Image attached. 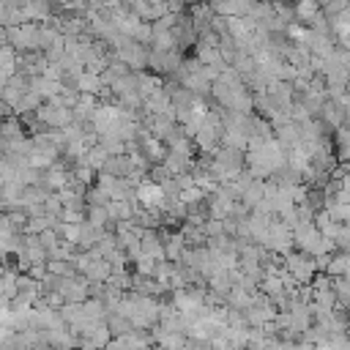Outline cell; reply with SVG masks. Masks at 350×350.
Instances as JSON below:
<instances>
[{"mask_svg": "<svg viewBox=\"0 0 350 350\" xmlns=\"http://www.w3.org/2000/svg\"><path fill=\"white\" fill-rule=\"evenodd\" d=\"M287 268H290V273H295V279H298V282H306V279H309V273H312V265H309V262L304 265V260H301V257H290Z\"/></svg>", "mask_w": 350, "mask_h": 350, "instance_id": "3", "label": "cell"}, {"mask_svg": "<svg viewBox=\"0 0 350 350\" xmlns=\"http://www.w3.org/2000/svg\"><path fill=\"white\" fill-rule=\"evenodd\" d=\"M101 350H129V345H126L123 339H109V342H107Z\"/></svg>", "mask_w": 350, "mask_h": 350, "instance_id": "4", "label": "cell"}, {"mask_svg": "<svg viewBox=\"0 0 350 350\" xmlns=\"http://www.w3.org/2000/svg\"><path fill=\"white\" fill-rule=\"evenodd\" d=\"M104 323H107V328H109L112 339H120V336H126V334H131V331H134L131 320H129L126 314H120V312H109Z\"/></svg>", "mask_w": 350, "mask_h": 350, "instance_id": "2", "label": "cell"}, {"mask_svg": "<svg viewBox=\"0 0 350 350\" xmlns=\"http://www.w3.org/2000/svg\"><path fill=\"white\" fill-rule=\"evenodd\" d=\"M109 339H112V334H109L107 323L101 320V323L85 328L82 334H77V350H101Z\"/></svg>", "mask_w": 350, "mask_h": 350, "instance_id": "1", "label": "cell"}]
</instances>
